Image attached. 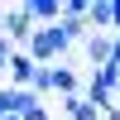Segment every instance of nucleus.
I'll return each instance as SVG.
<instances>
[{"mask_svg":"<svg viewBox=\"0 0 120 120\" xmlns=\"http://www.w3.org/2000/svg\"><path fill=\"white\" fill-rule=\"evenodd\" d=\"M67 48H72V43H67V34H63V24H38V34L29 38V48H24V53L34 58L38 67H53L58 58L67 53Z\"/></svg>","mask_w":120,"mask_h":120,"instance_id":"obj_1","label":"nucleus"},{"mask_svg":"<svg viewBox=\"0 0 120 120\" xmlns=\"http://www.w3.org/2000/svg\"><path fill=\"white\" fill-rule=\"evenodd\" d=\"M34 34H38V24H34V15H29L24 0H19V5H5V15H0V38H10V43L24 53Z\"/></svg>","mask_w":120,"mask_h":120,"instance_id":"obj_2","label":"nucleus"},{"mask_svg":"<svg viewBox=\"0 0 120 120\" xmlns=\"http://www.w3.org/2000/svg\"><path fill=\"white\" fill-rule=\"evenodd\" d=\"M82 48H86V63H91V72H96V67H111V58H115V34H91Z\"/></svg>","mask_w":120,"mask_h":120,"instance_id":"obj_3","label":"nucleus"},{"mask_svg":"<svg viewBox=\"0 0 120 120\" xmlns=\"http://www.w3.org/2000/svg\"><path fill=\"white\" fill-rule=\"evenodd\" d=\"M34 24H63V0H24Z\"/></svg>","mask_w":120,"mask_h":120,"instance_id":"obj_4","label":"nucleus"},{"mask_svg":"<svg viewBox=\"0 0 120 120\" xmlns=\"http://www.w3.org/2000/svg\"><path fill=\"white\" fill-rule=\"evenodd\" d=\"M115 29V0H91V34H111Z\"/></svg>","mask_w":120,"mask_h":120,"instance_id":"obj_5","label":"nucleus"},{"mask_svg":"<svg viewBox=\"0 0 120 120\" xmlns=\"http://www.w3.org/2000/svg\"><path fill=\"white\" fill-rule=\"evenodd\" d=\"M53 91L63 96V101H67V96H82V82H77V72H72V67H63V63L53 67Z\"/></svg>","mask_w":120,"mask_h":120,"instance_id":"obj_6","label":"nucleus"},{"mask_svg":"<svg viewBox=\"0 0 120 120\" xmlns=\"http://www.w3.org/2000/svg\"><path fill=\"white\" fill-rule=\"evenodd\" d=\"M63 111H67V120H106L91 101H86V96H67V101H63Z\"/></svg>","mask_w":120,"mask_h":120,"instance_id":"obj_7","label":"nucleus"},{"mask_svg":"<svg viewBox=\"0 0 120 120\" xmlns=\"http://www.w3.org/2000/svg\"><path fill=\"white\" fill-rule=\"evenodd\" d=\"M63 34H67V43H86L91 38V24L86 19H63Z\"/></svg>","mask_w":120,"mask_h":120,"instance_id":"obj_8","label":"nucleus"},{"mask_svg":"<svg viewBox=\"0 0 120 120\" xmlns=\"http://www.w3.org/2000/svg\"><path fill=\"white\" fill-rule=\"evenodd\" d=\"M10 115H19V91L15 86H0V120H10Z\"/></svg>","mask_w":120,"mask_h":120,"instance_id":"obj_9","label":"nucleus"},{"mask_svg":"<svg viewBox=\"0 0 120 120\" xmlns=\"http://www.w3.org/2000/svg\"><path fill=\"white\" fill-rule=\"evenodd\" d=\"M53 67H58V63H53ZM53 67H38V82H34V91H38V96L53 91Z\"/></svg>","mask_w":120,"mask_h":120,"instance_id":"obj_10","label":"nucleus"},{"mask_svg":"<svg viewBox=\"0 0 120 120\" xmlns=\"http://www.w3.org/2000/svg\"><path fill=\"white\" fill-rule=\"evenodd\" d=\"M15 53H19V48L10 43V38H0V72H10V63H15Z\"/></svg>","mask_w":120,"mask_h":120,"instance_id":"obj_11","label":"nucleus"},{"mask_svg":"<svg viewBox=\"0 0 120 120\" xmlns=\"http://www.w3.org/2000/svg\"><path fill=\"white\" fill-rule=\"evenodd\" d=\"M24 120H53V115H48V106H43V101H38V106H34V111H24Z\"/></svg>","mask_w":120,"mask_h":120,"instance_id":"obj_12","label":"nucleus"},{"mask_svg":"<svg viewBox=\"0 0 120 120\" xmlns=\"http://www.w3.org/2000/svg\"><path fill=\"white\" fill-rule=\"evenodd\" d=\"M115 34H120V0H115Z\"/></svg>","mask_w":120,"mask_h":120,"instance_id":"obj_13","label":"nucleus"},{"mask_svg":"<svg viewBox=\"0 0 120 120\" xmlns=\"http://www.w3.org/2000/svg\"><path fill=\"white\" fill-rule=\"evenodd\" d=\"M10 120H24V115H10Z\"/></svg>","mask_w":120,"mask_h":120,"instance_id":"obj_14","label":"nucleus"},{"mask_svg":"<svg viewBox=\"0 0 120 120\" xmlns=\"http://www.w3.org/2000/svg\"><path fill=\"white\" fill-rule=\"evenodd\" d=\"M0 15H5V5H0Z\"/></svg>","mask_w":120,"mask_h":120,"instance_id":"obj_15","label":"nucleus"}]
</instances>
